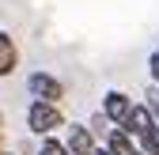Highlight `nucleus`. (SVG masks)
Listing matches in <instances>:
<instances>
[{
    "mask_svg": "<svg viewBox=\"0 0 159 155\" xmlns=\"http://www.w3.org/2000/svg\"><path fill=\"white\" fill-rule=\"evenodd\" d=\"M129 110H133V99H129L125 91H106L102 95V113H106L110 125H121L129 117Z\"/></svg>",
    "mask_w": 159,
    "mask_h": 155,
    "instance_id": "nucleus-3",
    "label": "nucleus"
},
{
    "mask_svg": "<svg viewBox=\"0 0 159 155\" xmlns=\"http://www.w3.org/2000/svg\"><path fill=\"white\" fill-rule=\"evenodd\" d=\"M148 106H152V113H155V121H159V91L152 95V102H148Z\"/></svg>",
    "mask_w": 159,
    "mask_h": 155,
    "instance_id": "nucleus-10",
    "label": "nucleus"
},
{
    "mask_svg": "<svg viewBox=\"0 0 159 155\" xmlns=\"http://www.w3.org/2000/svg\"><path fill=\"white\" fill-rule=\"evenodd\" d=\"M136 144H140L148 155H159V121H155L152 129H144L140 136H136Z\"/></svg>",
    "mask_w": 159,
    "mask_h": 155,
    "instance_id": "nucleus-7",
    "label": "nucleus"
},
{
    "mask_svg": "<svg viewBox=\"0 0 159 155\" xmlns=\"http://www.w3.org/2000/svg\"><path fill=\"white\" fill-rule=\"evenodd\" d=\"M106 148L114 151V155H148L140 144H136L129 132L121 129V125H114V129H106Z\"/></svg>",
    "mask_w": 159,
    "mask_h": 155,
    "instance_id": "nucleus-4",
    "label": "nucleus"
},
{
    "mask_svg": "<svg viewBox=\"0 0 159 155\" xmlns=\"http://www.w3.org/2000/svg\"><path fill=\"white\" fill-rule=\"evenodd\" d=\"M15 64H19V49H15V42H11V34L0 30V80H4V76H11Z\"/></svg>",
    "mask_w": 159,
    "mask_h": 155,
    "instance_id": "nucleus-6",
    "label": "nucleus"
},
{
    "mask_svg": "<svg viewBox=\"0 0 159 155\" xmlns=\"http://www.w3.org/2000/svg\"><path fill=\"white\" fill-rule=\"evenodd\" d=\"M38 155H72L65 140H53V132L49 136H42V148H38Z\"/></svg>",
    "mask_w": 159,
    "mask_h": 155,
    "instance_id": "nucleus-8",
    "label": "nucleus"
},
{
    "mask_svg": "<svg viewBox=\"0 0 159 155\" xmlns=\"http://www.w3.org/2000/svg\"><path fill=\"white\" fill-rule=\"evenodd\" d=\"M65 144H68L72 155H95V148H98L95 144V129H87V125H72Z\"/></svg>",
    "mask_w": 159,
    "mask_h": 155,
    "instance_id": "nucleus-5",
    "label": "nucleus"
},
{
    "mask_svg": "<svg viewBox=\"0 0 159 155\" xmlns=\"http://www.w3.org/2000/svg\"><path fill=\"white\" fill-rule=\"evenodd\" d=\"M95 155H114V151L110 148H95Z\"/></svg>",
    "mask_w": 159,
    "mask_h": 155,
    "instance_id": "nucleus-11",
    "label": "nucleus"
},
{
    "mask_svg": "<svg viewBox=\"0 0 159 155\" xmlns=\"http://www.w3.org/2000/svg\"><path fill=\"white\" fill-rule=\"evenodd\" d=\"M0 148H4V144H0Z\"/></svg>",
    "mask_w": 159,
    "mask_h": 155,
    "instance_id": "nucleus-13",
    "label": "nucleus"
},
{
    "mask_svg": "<svg viewBox=\"0 0 159 155\" xmlns=\"http://www.w3.org/2000/svg\"><path fill=\"white\" fill-rule=\"evenodd\" d=\"M27 91L34 99H46V102H61L65 99V83L57 76H49V72H30L27 76Z\"/></svg>",
    "mask_w": 159,
    "mask_h": 155,
    "instance_id": "nucleus-2",
    "label": "nucleus"
},
{
    "mask_svg": "<svg viewBox=\"0 0 159 155\" xmlns=\"http://www.w3.org/2000/svg\"><path fill=\"white\" fill-rule=\"evenodd\" d=\"M148 72H152V80L159 83V49H152V57H148Z\"/></svg>",
    "mask_w": 159,
    "mask_h": 155,
    "instance_id": "nucleus-9",
    "label": "nucleus"
},
{
    "mask_svg": "<svg viewBox=\"0 0 159 155\" xmlns=\"http://www.w3.org/2000/svg\"><path fill=\"white\" fill-rule=\"evenodd\" d=\"M0 155H11V151H4V148H0Z\"/></svg>",
    "mask_w": 159,
    "mask_h": 155,
    "instance_id": "nucleus-12",
    "label": "nucleus"
},
{
    "mask_svg": "<svg viewBox=\"0 0 159 155\" xmlns=\"http://www.w3.org/2000/svg\"><path fill=\"white\" fill-rule=\"evenodd\" d=\"M65 125V113L57 102H46V99H34L30 110H27V129L34 132V136H49V132H57Z\"/></svg>",
    "mask_w": 159,
    "mask_h": 155,
    "instance_id": "nucleus-1",
    "label": "nucleus"
}]
</instances>
